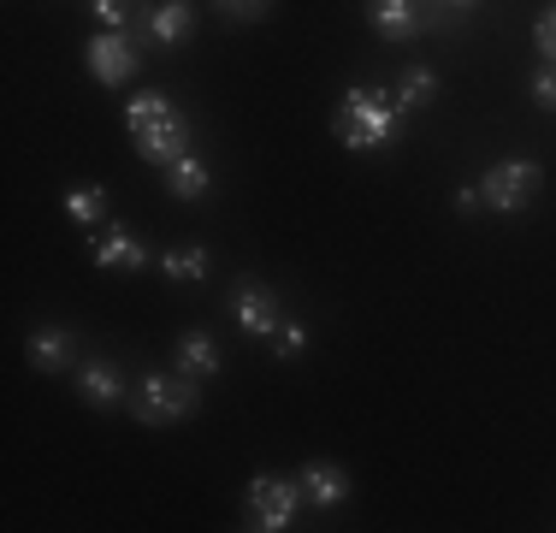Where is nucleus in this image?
I'll use <instances>...</instances> for the list:
<instances>
[{"instance_id": "f257e3e1", "label": "nucleus", "mask_w": 556, "mask_h": 533, "mask_svg": "<svg viewBox=\"0 0 556 533\" xmlns=\"http://www.w3.org/2000/svg\"><path fill=\"white\" fill-rule=\"evenodd\" d=\"M125 131H130V142H137V154L149 160V166H172V160L190 154V125H184V113L161 96V89L125 101Z\"/></svg>"}, {"instance_id": "f03ea898", "label": "nucleus", "mask_w": 556, "mask_h": 533, "mask_svg": "<svg viewBox=\"0 0 556 533\" xmlns=\"http://www.w3.org/2000/svg\"><path fill=\"white\" fill-rule=\"evenodd\" d=\"M403 125V101H391L386 89H343L338 113H332V137L343 149H386Z\"/></svg>"}, {"instance_id": "7ed1b4c3", "label": "nucleus", "mask_w": 556, "mask_h": 533, "mask_svg": "<svg viewBox=\"0 0 556 533\" xmlns=\"http://www.w3.org/2000/svg\"><path fill=\"white\" fill-rule=\"evenodd\" d=\"M195 404H202V380H190V373L178 368H154L137 380V397H130V409H137L142 426H172L184 416H195Z\"/></svg>"}, {"instance_id": "20e7f679", "label": "nucleus", "mask_w": 556, "mask_h": 533, "mask_svg": "<svg viewBox=\"0 0 556 533\" xmlns=\"http://www.w3.org/2000/svg\"><path fill=\"white\" fill-rule=\"evenodd\" d=\"M249 528L261 533H285L290 522H296L302 510V480H285V474H255L249 480Z\"/></svg>"}, {"instance_id": "39448f33", "label": "nucleus", "mask_w": 556, "mask_h": 533, "mask_svg": "<svg viewBox=\"0 0 556 533\" xmlns=\"http://www.w3.org/2000/svg\"><path fill=\"white\" fill-rule=\"evenodd\" d=\"M539 190H545V166H539V160H497L480 178L485 208H497V213H521Z\"/></svg>"}, {"instance_id": "423d86ee", "label": "nucleus", "mask_w": 556, "mask_h": 533, "mask_svg": "<svg viewBox=\"0 0 556 533\" xmlns=\"http://www.w3.org/2000/svg\"><path fill=\"white\" fill-rule=\"evenodd\" d=\"M84 65H89V77H96V84L118 89V84H130V77H137L142 53L130 48V30H101V36H89V42H84Z\"/></svg>"}, {"instance_id": "0eeeda50", "label": "nucleus", "mask_w": 556, "mask_h": 533, "mask_svg": "<svg viewBox=\"0 0 556 533\" xmlns=\"http://www.w3.org/2000/svg\"><path fill=\"white\" fill-rule=\"evenodd\" d=\"M89 261H96L101 273H137V266H149V249L137 244L130 225H101V237L89 244Z\"/></svg>"}, {"instance_id": "6e6552de", "label": "nucleus", "mask_w": 556, "mask_h": 533, "mask_svg": "<svg viewBox=\"0 0 556 533\" xmlns=\"http://www.w3.org/2000/svg\"><path fill=\"white\" fill-rule=\"evenodd\" d=\"M367 24L386 42H415L427 30V12H420V0H367Z\"/></svg>"}, {"instance_id": "1a4fd4ad", "label": "nucleus", "mask_w": 556, "mask_h": 533, "mask_svg": "<svg viewBox=\"0 0 556 533\" xmlns=\"http://www.w3.org/2000/svg\"><path fill=\"white\" fill-rule=\"evenodd\" d=\"M77 397H84L89 409H118L130 397V385H125V373H118L113 362H101V356H96V362L77 368Z\"/></svg>"}, {"instance_id": "9d476101", "label": "nucleus", "mask_w": 556, "mask_h": 533, "mask_svg": "<svg viewBox=\"0 0 556 533\" xmlns=\"http://www.w3.org/2000/svg\"><path fill=\"white\" fill-rule=\"evenodd\" d=\"M278 320H285V314H278V297L267 285H243V290H237V326H243L249 338H273Z\"/></svg>"}, {"instance_id": "9b49d317", "label": "nucleus", "mask_w": 556, "mask_h": 533, "mask_svg": "<svg viewBox=\"0 0 556 533\" xmlns=\"http://www.w3.org/2000/svg\"><path fill=\"white\" fill-rule=\"evenodd\" d=\"M190 30H195L190 0H161V7L149 12V42H154V48H178V42H190Z\"/></svg>"}, {"instance_id": "f8f14e48", "label": "nucleus", "mask_w": 556, "mask_h": 533, "mask_svg": "<svg viewBox=\"0 0 556 533\" xmlns=\"http://www.w3.org/2000/svg\"><path fill=\"white\" fill-rule=\"evenodd\" d=\"M172 368L190 373V380H214L219 373V344L207 338V332H184L178 350H172Z\"/></svg>"}, {"instance_id": "ddd939ff", "label": "nucleus", "mask_w": 556, "mask_h": 533, "mask_svg": "<svg viewBox=\"0 0 556 533\" xmlns=\"http://www.w3.org/2000/svg\"><path fill=\"white\" fill-rule=\"evenodd\" d=\"M302 498L332 510V504L350 498V474H343L338 462H308V469H302Z\"/></svg>"}, {"instance_id": "4468645a", "label": "nucleus", "mask_w": 556, "mask_h": 533, "mask_svg": "<svg viewBox=\"0 0 556 533\" xmlns=\"http://www.w3.org/2000/svg\"><path fill=\"white\" fill-rule=\"evenodd\" d=\"M24 356H30V368H42V373L72 368V332L65 326H36L30 344H24Z\"/></svg>"}, {"instance_id": "2eb2a0df", "label": "nucleus", "mask_w": 556, "mask_h": 533, "mask_svg": "<svg viewBox=\"0 0 556 533\" xmlns=\"http://www.w3.org/2000/svg\"><path fill=\"white\" fill-rule=\"evenodd\" d=\"M207 184H214V172H207L195 154H184V160H172V166H166V190L178 196V202H195Z\"/></svg>"}, {"instance_id": "dca6fc26", "label": "nucleus", "mask_w": 556, "mask_h": 533, "mask_svg": "<svg viewBox=\"0 0 556 533\" xmlns=\"http://www.w3.org/2000/svg\"><path fill=\"white\" fill-rule=\"evenodd\" d=\"M161 266H166L172 285H202V278H207V249H202V244H190V249H166Z\"/></svg>"}, {"instance_id": "f3484780", "label": "nucleus", "mask_w": 556, "mask_h": 533, "mask_svg": "<svg viewBox=\"0 0 556 533\" xmlns=\"http://www.w3.org/2000/svg\"><path fill=\"white\" fill-rule=\"evenodd\" d=\"M65 213L77 225H108V190L101 184H77V190H65Z\"/></svg>"}, {"instance_id": "a211bd4d", "label": "nucleus", "mask_w": 556, "mask_h": 533, "mask_svg": "<svg viewBox=\"0 0 556 533\" xmlns=\"http://www.w3.org/2000/svg\"><path fill=\"white\" fill-rule=\"evenodd\" d=\"M432 96H439V77H432L427 65H408V72L396 77V101L403 107H427Z\"/></svg>"}, {"instance_id": "6ab92c4d", "label": "nucleus", "mask_w": 556, "mask_h": 533, "mask_svg": "<svg viewBox=\"0 0 556 533\" xmlns=\"http://www.w3.org/2000/svg\"><path fill=\"white\" fill-rule=\"evenodd\" d=\"M302 344H308V326H302V320H278V332H273V356H278V362H296Z\"/></svg>"}, {"instance_id": "aec40b11", "label": "nucleus", "mask_w": 556, "mask_h": 533, "mask_svg": "<svg viewBox=\"0 0 556 533\" xmlns=\"http://www.w3.org/2000/svg\"><path fill=\"white\" fill-rule=\"evenodd\" d=\"M89 7H96V18L108 24V30H130V18H137L130 0H89Z\"/></svg>"}, {"instance_id": "412c9836", "label": "nucleus", "mask_w": 556, "mask_h": 533, "mask_svg": "<svg viewBox=\"0 0 556 533\" xmlns=\"http://www.w3.org/2000/svg\"><path fill=\"white\" fill-rule=\"evenodd\" d=\"M533 101L545 107V113H556V65L551 60L539 65V77H533Z\"/></svg>"}, {"instance_id": "4be33fe9", "label": "nucleus", "mask_w": 556, "mask_h": 533, "mask_svg": "<svg viewBox=\"0 0 556 533\" xmlns=\"http://www.w3.org/2000/svg\"><path fill=\"white\" fill-rule=\"evenodd\" d=\"M533 42H539V53H545V60L556 65V7L545 12V18L533 24Z\"/></svg>"}, {"instance_id": "5701e85b", "label": "nucleus", "mask_w": 556, "mask_h": 533, "mask_svg": "<svg viewBox=\"0 0 556 533\" xmlns=\"http://www.w3.org/2000/svg\"><path fill=\"white\" fill-rule=\"evenodd\" d=\"M225 12H231V18H261V12L273 7V0H219Z\"/></svg>"}, {"instance_id": "b1692460", "label": "nucleus", "mask_w": 556, "mask_h": 533, "mask_svg": "<svg viewBox=\"0 0 556 533\" xmlns=\"http://www.w3.org/2000/svg\"><path fill=\"white\" fill-rule=\"evenodd\" d=\"M473 208H485L480 184H462V190H456V213H473Z\"/></svg>"}, {"instance_id": "393cba45", "label": "nucleus", "mask_w": 556, "mask_h": 533, "mask_svg": "<svg viewBox=\"0 0 556 533\" xmlns=\"http://www.w3.org/2000/svg\"><path fill=\"white\" fill-rule=\"evenodd\" d=\"M450 7H473V0H450Z\"/></svg>"}]
</instances>
